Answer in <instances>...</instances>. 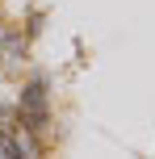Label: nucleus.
Wrapping results in <instances>:
<instances>
[{
	"label": "nucleus",
	"instance_id": "obj_1",
	"mask_svg": "<svg viewBox=\"0 0 155 159\" xmlns=\"http://www.w3.org/2000/svg\"><path fill=\"white\" fill-rule=\"evenodd\" d=\"M17 113H21V126H25V130H34V134H42V130H46V121H50V109H46V84H42V80L25 84Z\"/></svg>",
	"mask_w": 155,
	"mask_h": 159
},
{
	"label": "nucleus",
	"instance_id": "obj_2",
	"mask_svg": "<svg viewBox=\"0 0 155 159\" xmlns=\"http://www.w3.org/2000/svg\"><path fill=\"white\" fill-rule=\"evenodd\" d=\"M8 143H13V155H17V159H42V143H38L34 130L17 126L13 134H8Z\"/></svg>",
	"mask_w": 155,
	"mask_h": 159
},
{
	"label": "nucleus",
	"instance_id": "obj_3",
	"mask_svg": "<svg viewBox=\"0 0 155 159\" xmlns=\"http://www.w3.org/2000/svg\"><path fill=\"white\" fill-rule=\"evenodd\" d=\"M17 126H21V113L8 109V105H0V134H13Z\"/></svg>",
	"mask_w": 155,
	"mask_h": 159
},
{
	"label": "nucleus",
	"instance_id": "obj_4",
	"mask_svg": "<svg viewBox=\"0 0 155 159\" xmlns=\"http://www.w3.org/2000/svg\"><path fill=\"white\" fill-rule=\"evenodd\" d=\"M0 159H17V155H13V143H8V134H0Z\"/></svg>",
	"mask_w": 155,
	"mask_h": 159
}]
</instances>
